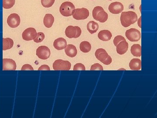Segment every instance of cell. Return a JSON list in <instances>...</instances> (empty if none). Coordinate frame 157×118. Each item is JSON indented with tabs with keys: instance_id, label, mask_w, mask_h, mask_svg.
<instances>
[{
	"instance_id": "obj_1",
	"label": "cell",
	"mask_w": 157,
	"mask_h": 118,
	"mask_svg": "<svg viewBox=\"0 0 157 118\" xmlns=\"http://www.w3.org/2000/svg\"><path fill=\"white\" fill-rule=\"evenodd\" d=\"M137 14L133 11H124L122 12L120 20L121 24L124 27H128L135 23L137 21Z\"/></svg>"
},
{
	"instance_id": "obj_2",
	"label": "cell",
	"mask_w": 157,
	"mask_h": 118,
	"mask_svg": "<svg viewBox=\"0 0 157 118\" xmlns=\"http://www.w3.org/2000/svg\"><path fill=\"white\" fill-rule=\"evenodd\" d=\"M92 15L94 19L101 23L106 22L108 18V14L101 6H97L94 8Z\"/></svg>"
},
{
	"instance_id": "obj_3",
	"label": "cell",
	"mask_w": 157,
	"mask_h": 118,
	"mask_svg": "<svg viewBox=\"0 0 157 118\" xmlns=\"http://www.w3.org/2000/svg\"><path fill=\"white\" fill-rule=\"evenodd\" d=\"M75 9V6L73 3L70 2H66L61 5L59 11L63 16L69 17L72 15V12Z\"/></svg>"
},
{
	"instance_id": "obj_4",
	"label": "cell",
	"mask_w": 157,
	"mask_h": 118,
	"mask_svg": "<svg viewBox=\"0 0 157 118\" xmlns=\"http://www.w3.org/2000/svg\"><path fill=\"white\" fill-rule=\"evenodd\" d=\"M81 33V29L77 26H69L65 30L66 36L70 39L78 38L80 37Z\"/></svg>"
},
{
	"instance_id": "obj_5",
	"label": "cell",
	"mask_w": 157,
	"mask_h": 118,
	"mask_svg": "<svg viewBox=\"0 0 157 118\" xmlns=\"http://www.w3.org/2000/svg\"><path fill=\"white\" fill-rule=\"evenodd\" d=\"M89 10L84 8L75 9L72 12L73 18L77 20L86 19L89 16Z\"/></svg>"
},
{
	"instance_id": "obj_6",
	"label": "cell",
	"mask_w": 157,
	"mask_h": 118,
	"mask_svg": "<svg viewBox=\"0 0 157 118\" xmlns=\"http://www.w3.org/2000/svg\"><path fill=\"white\" fill-rule=\"evenodd\" d=\"M71 68V64L69 61H63L61 59L57 60L53 64L54 70H70Z\"/></svg>"
},
{
	"instance_id": "obj_7",
	"label": "cell",
	"mask_w": 157,
	"mask_h": 118,
	"mask_svg": "<svg viewBox=\"0 0 157 118\" xmlns=\"http://www.w3.org/2000/svg\"><path fill=\"white\" fill-rule=\"evenodd\" d=\"M125 35L127 39L131 42H137L141 38L140 31L136 29L131 28L127 30Z\"/></svg>"
},
{
	"instance_id": "obj_8",
	"label": "cell",
	"mask_w": 157,
	"mask_h": 118,
	"mask_svg": "<svg viewBox=\"0 0 157 118\" xmlns=\"http://www.w3.org/2000/svg\"><path fill=\"white\" fill-rule=\"evenodd\" d=\"M50 49L47 46L42 45L37 48L36 55L39 58L42 60H47L50 56Z\"/></svg>"
},
{
	"instance_id": "obj_9",
	"label": "cell",
	"mask_w": 157,
	"mask_h": 118,
	"mask_svg": "<svg viewBox=\"0 0 157 118\" xmlns=\"http://www.w3.org/2000/svg\"><path fill=\"white\" fill-rule=\"evenodd\" d=\"M37 35V33L36 29L30 27L25 30L23 32L22 37L24 40L26 41H30L36 39Z\"/></svg>"
},
{
	"instance_id": "obj_10",
	"label": "cell",
	"mask_w": 157,
	"mask_h": 118,
	"mask_svg": "<svg viewBox=\"0 0 157 118\" xmlns=\"http://www.w3.org/2000/svg\"><path fill=\"white\" fill-rule=\"evenodd\" d=\"M20 22V17L16 13H12L10 14L7 19V23L12 28L17 27L19 26Z\"/></svg>"
},
{
	"instance_id": "obj_11",
	"label": "cell",
	"mask_w": 157,
	"mask_h": 118,
	"mask_svg": "<svg viewBox=\"0 0 157 118\" xmlns=\"http://www.w3.org/2000/svg\"><path fill=\"white\" fill-rule=\"evenodd\" d=\"M108 9L110 13L113 14H118L122 12L124 7L122 3L119 2H114L109 5Z\"/></svg>"
},
{
	"instance_id": "obj_12",
	"label": "cell",
	"mask_w": 157,
	"mask_h": 118,
	"mask_svg": "<svg viewBox=\"0 0 157 118\" xmlns=\"http://www.w3.org/2000/svg\"><path fill=\"white\" fill-rule=\"evenodd\" d=\"M16 64L14 60L11 59H3V70H15Z\"/></svg>"
},
{
	"instance_id": "obj_13",
	"label": "cell",
	"mask_w": 157,
	"mask_h": 118,
	"mask_svg": "<svg viewBox=\"0 0 157 118\" xmlns=\"http://www.w3.org/2000/svg\"><path fill=\"white\" fill-rule=\"evenodd\" d=\"M117 52L119 54L123 55L126 53L128 49V43L126 40L121 41L116 46Z\"/></svg>"
},
{
	"instance_id": "obj_14",
	"label": "cell",
	"mask_w": 157,
	"mask_h": 118,
	"mask_svg": "<svg viewBox=\"0 0 157 118\" xmlns=\"http://www.w3.org/2000/svg\"><path fill=\"white\" fill-rule=\"evenodd\" d=\"M67 45V40L63 38H58L53 42L54 47L58 50L64 49Z\"/></svg>"
},
{
	"instance_id": "obj_15",
	"label": "cell",
	"mask_w": 157,
	"mask_h": 118,
	"mask_svg": "<svg viewBox=\"0 0 157 118\" xmlns=\"http://www.w3.org/2000/svg\"><path fill=\"white\" fill-rule=\"evenodd\" d=\"M65 51L66 54L70 57H76L77 54V50L76 46L73 44L67 45L65 47Z\"/></svg>"
},
{
	"instance_id": "obj_16",
	"label": "cell",
	"mask_w": 157,
	"mask_h": 118,
	"mask_svg": "<svg viewBox=\"0 0 157 118\" xmlns=\"http://www.w3.org/2000/svg\"><path fill=\"white\" fill-rule=\"evenodd\" d=\"M95 55L97 59L102 62L107 58L109 55L104 49L100 48L96 51Z\"/></svg>"
},
{
	"instance_id": "obj_17",
	"label": "cell",
	"mask_w": 157,
	"mask_h": 118,
	"mask_svg": "<svg viewBox=\"0 0 157 118\" xmlns=\"http://www.w3.org/2000/svg\"><path fill=\"white\" fill-rule=\"evenodd\" d=\"M98 38L103 41H108L112 37V33L108 30H103L99 32L98 34Z\"/></svg>"
},
{
	"instance_id": "obj_18",
	"label": "cell",
	"mask_w": 157,
	"mask_h": 118,
	"mask_svg": "<svg viewBox=\"0 0 157 118\" xmlns=\"http://www.w3.org/2000/svg\"><path fill=\"white\" fill-rule=\"evenodd\" d=\"M141 60L139 59H133L129 63V67L132 70H140L141 69Z\"/></svg>"
},
{
	"instance_id": "obj_19",
	"label": "cell",
	"mask_w": 157,
	"mask_h": 118,
	"mask_svg": "<svg viewBox=\"0 0 157 118\" xmlns=\"http://www.w3.org/2000/svg\"><path fill=\"white\" fill-rule=\"evenodd\" d=\"M54 22V17L50 14H46L43 19L44 25L46 27L50 28L53 25Z\"/></svg>"
},
{
	"instance_id": "obj_20",
	"label": "cell",
	"mask_w": 157,
	"mask_h": 118,
	"mask_svg": "<svg viewBox=\"0 0 157 118\" xmlns=\"http://www.w3.org/2000/svg\"><path fill=\"white\" fill-rule=\"evenodd\" d=\"M99 26L98 23L95 22L90 21L87 25V29L89 32L91 34L96 33L99 29Z\"/></svg>"
},
{
	"instance_id": "obj_21",
	"label": "cell",
	"mask_w": 157,
	"mask_h": 118,
	"mask_svg": "<svg viewBox=\"0 0 157 118\" xmlns=\"http://www.w3.org/2000/svg\"><path fill=\"white\" fill-rule=\"evenodd\" d=\"M131 53L134 56L140 57L141 55V47L140 44H134L131 49Z\"/></svg>"
},
{
	"instance_id": "obj_22",
	"label": "cell",
	"mask_w": 157,
	"mask_h": 118,
	"mask_svg": "<svg viewBox=\"0 0 157 118\" xmlns=\"http://www.w3.org/2000/svg\"><path fill=\"white\" fill-rule=\"evenodd\" d=\"M14 45V41L11 38H3V50L11 49Z\"/></svg>"
},
{
	"instance_id": "obj_23",
	"label": "cell",
	"mask_w": 157,
	"mask_h": 118,
	"mask_svg": "<svg viewBox=\"0 0 157 118\" xmlns=\"http://www.w3.org/2000/svg\"><path fill=\"white\" fill-rule=\"evenodd\" d=\"M80 50L84 53L89 52L91 49V45L87 41H83L80 43L79 45Z\"/></svg>"
},
{
	"instance_id": "obj_24",
	"label": "cell",
	"mask_w": 157,
	"mask_h": 118,
	"mask_svg": "<svg viewBox=\"0 0 157 118\" xmlns=\"http://www.w3.org/2000/svg\"><path fill=\"white\" fill-rule=\"evenodd\" d=\"M15 0H3V7L5 9H10L14 6Z\"/></svg>"
},
{
	"instance_id": "obj_25",
	"label": "cell",
	"mask_w": 157,
	"mask_h": 118,
	"mask_svg": "<svg viewBox=\"0 0 157 118\" xmlns=\"http://www.w3.org/2000/svg\"><path fill=\"white\" fill-rule=\"evenodd\" d=\"M55 0H41L42 6L45 8L52 7L55 2Z\"/></svg>"
},
{
	"instance_id": "obj_26",
	"label": "cell",
	"mask_w": 157,
	"mask_h": 118,
	"mask_svg": "<svg viewBox=\"0 0 157 118\" xmlns=\"http://www.w3.org/2000/svg\"><path fill=\"white\" fill-rule=\"evenodd\" d=\"M45 34L43 33L39 32V33H37V37H36V39H34V41L37 43L42 42L45 39Z\"/></svg>"
},
{
	"instance_id": "obj_27",
	"label": "cell",
	"mask_w": 157,
	"mask_h": 118,
	"mask_svg": "<svg viewBox=\"0 0 157 118\" xmlns=\"http://www.w3.org/2000/svg\"><path fill=\"white\" fill-rule=\"evenodd\" d=\"M125 40L126 39H125L124 37H122V36L119 35V36H117V37H116L115 38H114V39H113V44L116 46L121 41Z\"/></svg>"
},
{
	"instance_id": "obj_28",
	"label": "cell",
	"mask_w": 157,
	"mask_h": 118,
	"mask_svg": "<svg viewBox=\"0 0 157 118\" xmlns=\"http://www.w3.org/2000/svg\"><path fill=\"white\" fill-rule=\"evenodd\" d=\"M104 70L103 67L102 65L98 63H96V64H94L92 65L91 67L90 70Z\"/></svg>"
},
{
	"instance_id": "obj_29",
	"label": "cell",
	"mask_w": 157,
	"mask_h": 118,
	"mask_svg": "<svg viewBox=\"0 0 157 118\" xmlns=\"http://www.w3.org/2000/svg\"><path fill=\"white\" fill-rule=\"evenodd\" d=\"M73 70H86L85 67L81 63H78L74 65Z\"/></svg>"
},
{
	"instance_id": "obj_30",
	"label": "cell",
	"mask_w": 157,
	"mask_h": 118,
	"mask_svg": "<svg viewBox=\"0 0 157 118\" xmlns=\"http://www.w3.org/2000/svg\"><path fill=\"white\" fill-rule=\"evenodd\" d=\"M112 58H111V57L109 56V55H108L107 58L106 59L105 61H104L102 62V63L104 64V65H110V64L112 63Z\"/></svg>"
},
{
	"instance_id": "obj_31",
	"label": "cell",
	"mask_w": 157,
	"mask_h": 118,
	"mask_svg": "<svg viewBox=\"0 0 157 118\" xmlns=\"http://www.w3.org/2000/svg\"><path fill=\"white\" fill-rule=\"evenodd\" d=\"M21 70H33V68L31 65H25L22 66L21 69Z\"/></svg>"
},
{
	"instance_id": "obj_32",
	"label": "cell",
	"mask_w": 157,
	"mask_h": 118,
	"mask_svg": "<svg viewBox=\"0 0 157 118\" xmlns=\"http://www.w3.org/2000/svg\"><path fill=\"white\" fill-rule=\"evenodd\" d=\"M38 70H50L49 66L47 65H43L41 66Z\"/></svg>"
},
{
	"instance_id": "obj_33",
	"label": "cell",
	"mask_w": 157,
	"mask_h": 118,
	"mask_svg": "<svg viewBox=\"0 0 157 118\" xmlns=\"http://www.w3.org/2000/svg\"><path fill=\"white\" fill-rule=\"evenodd\" d=\"M108 1H112V0H108Z\"/></svg>"
}]
</instances>
